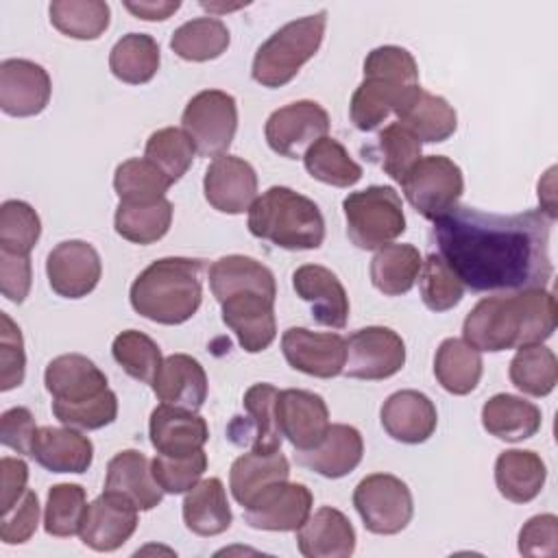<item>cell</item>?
<instances>
[{
	"label": "cell",
	"instance_id": "1",
	"mask_svg": "<svg viewBox=\"0 0 558 558\" xmlns=\"http://www.w3.org/2000/svg\"><path fill=\"white\" fill-rule=\"evenodd\" d=\"M551 222L541 209L490 214L456 205L434 220L432 240L464 288L508 294L549 283Z\"/></svg>",
	"mask_w": 558,
	"mask_h": 558
},
{
	"label": "cell",
	"instance_id": "2",
	"mask_svg": "<svg viewBox=\"0 0 558 558\" xmlns=\"http://www.w3.org/2000/svg\"><path fill=\"white\" fill-rule=\"evenodd\" d=\"M556 329V299L545 288L495 294L475 303L462 340L477 351H506L545 342Z\"/></svg>",
	"mask_w": 558,
	"mask_h": 558
},
{
	"label": "cell",
	"instance_id": "3",
	"mask_svg": "<svg viewBox=\"0 0 558 558\" xmlns=\"http://www.w3.org/2000/svg\"><path fill=\"white\" fill-rule=\"evenodd\" d=\"M201 270V259H155L131 283V307L159 325H181L190 320L203 301Z\"/></svg>",
	"mask_w": 558,
	"mask_h": 558
},
{
	"label": "cell",
	"instance_id": "4",
	"mask_svg": "<svg viewBox=\"0 0 558 558\" xmlns=\"http://www.w3.org/2000/svg\"><path fill=\"white\" fill-rule=\"evenodd\" d=\"M248 231L286 251H314L325 240V218L312 198L272 185L251 205Z\"/></svg>",
	"mask_w": 558,
	"mask_h": 558
},
{
	"label": "cell",
	"instance_id": "5",
	"mask_svg": "<svg viewBox=\"0 0 558 558\" xmlns=\"http://www.w3.org/2000/svg\"><path fill=\"white\" fill-rule=\"evenodd\" d=\"M327 26V11L292 20L277 28L255 52L251 76L264 87L288 85L318 52Z\"/></svg>",
	"mask_w": 558,
	"mask_h": 558
},
{
	"label": "cell",
	"instance_id": "6",
	"mask_svg": "<svg viewBox=\"0 0 558 558\" xmlns=\"http://www.w3.org/2000/svg\"><path fill=\"white\" fill-rule=\"evenodd\" d=\"M349 240L364 251H375L405 231L401 196L390 185H368L342 201Z\"/></svg>",
	"mask_w": 558,
	"mask_h": 558
},
{
	"label": "cell",
	"instance_id": "7",
	"mask_svg": "<svg viewBox=\"0 0 558 558\" xmlns=\"http://www.w3.org/2000/svg\"><path fill=\"white\" fill-rule=\"evenodd\" d=\"M181 126L201 157H220L238 131V102L222 89H203L181 113Z\"/></svg>",
	"mask_w": 558,
	"mask_h": 558
},
{
	"label": "cell",
	"instance_id": "8",
	"mask_svg": "<svg viewBox=\"0 0 558 558\" xmlns=\"http://www.w3.org/2000/svg\"><path fill=\"white\" fill-rule=\"evenodd\" d=\"M408 203L427 220H436L451 211L462 192L464 177L460 166L445 155L421 157L401 181Z\"/></svg>",
	"mask_w": 558,
	"mask_h": 558
},
{
	"label": "cell",
	"instance_id": "9",
	"mask_svg": "<svg viewBox=\"0 0 558 558\" xmlns=\"http://www.w3.org/2000/svg\"><path fill=\"white\" fill-rule=\"evenodd\" d=\"M353 506L373 534H399L414 514V501L408 484L390 473H373L360 480L353 490Z\"/></svg>",
	"mask_w": 558,
	"mask_h": 558
},
{
	"label": "cell",
	"instance_id": "10",
	"mask_svg": "<svg viewBox=\"0 0 558 558\" xmlns=\"http://www.w3.org/2000/svg\"><path fill=\"white\" fill-rule=\"evenodd\" d=\"M405 364V344L390 327H362L347 340L342 373L353 379L379 381L397 375Z\"/></svg>",
	"mask_w": 558,
	"mask_h": 558
},
{
	"label": "cell",
	"instance_id": "11",
	"mask_svg": "<svg viewBox=\"0 0 558 558\" xmlns=\"http://www.w3.org/2000/svg\"><path fill=\"white\" fill-rule=\"evenodd\" d=\"M327 131L329 116L314 100H296L272 111L264 129L270 150L288 159L305 155V150L325 137Z\"/></svg>",
	"mask_w": 558,
	"mask_h": 558
},
{
	"label": "cell",
	"instance_id": "12",
	"mask_svg": "<svg viewBox=\"0 0 558 558\" xmlns=\"http://www.w3.org/2000/svg\"><path fill=\"white\" fill-rule=\"evenodd\" d=\"M275 418L281 436L288 438L296 451L314 449L331 425L325 399L301 388L279 390L275 401Z\"/></svg>",
	"mask_w": 558,
	"mask_h": 558
},
{
	"label": "cell",
	"instance_id": "13",
	"mask_svg": "<svg viewBox=\"0 0 558 558\" xmlns=\"http://www.w3.org/2000/svg\"><path fill=\"white\" fill-rule=\"evenodd\" d=\"M46 275L52 292L59 296L83 299L100 281V255L83 240L59 242L46 257Z\"/></svg>",
	"mask_w": 558,
	"mask_h": 558
},
{
	"label": "cell",
	"instance_id": "14",
	"mask_svg": "<svg viewBox=\"0 0 558 558\" xmlns=\"http://www.w3.org/2000/svg\"><path fill=\"white\" fill-rule=\"evenodd\" d=\"M286 362L305 375L331 379L347 362V340L340 333H318L305 327H290L281 336Z\"/></svg>",
	"mask_w": 558,
	"mask_h": 558
},
{
	"label": "cell",
	"instance_id": "15",
	"mask_svg": "<svg viewBox=\"0 0 558 558\" xmlns=\"http://www.w3.org/2000/svg\"><path fill=\"white\" fill-rule=\"evenodd\" d=\"M207 203L222 214H244L257 198L255 168L235 155L216 157L203 177Z\"/></svg>",
	"mask_w": 558,
	"mask_h": 558
},
{
	"label": "cell",
	"instance_id": "16",
	"mask_svg": "<svg viewBox=\"0 0 558 558\" xmlns=\"http://www.w3.org/2000/svg\"><path fill=\"white\" fill-rule=\"evenodd\" d=\"M277 395L279 390L272 384H253L242 399L244 416H233L227 438L251 451H279L283 436L275 418Z\"/></svg>",
	"mask_w": 558,
	"mask_h": 558
},
{
	"label": "cell",
	"instance_id": "17",
	"mask_svg": "<svg viewBox=\"0 0 558 558\" xmlns=\"http://www.w3.org/2000/svg\"><path fill=\"white\" fill-rule=\"evenodd\" d=\"M314 497L305 484L279 482L264 490L248 508L244 519L255 530L296 532L312 514Z\"/></svg>",
	"mask_w": 558,
	"mask_h": 558
},
{
	"label": "cell",
	"instance_id": "18",
	"mask_svg": "<svg viewBox=\"0 0 558 558\" xmlns=\"http://www.w3.org/2000/svg\"><path fill=\"white\" fill-rule=\"evenodd\" d=\"M52 83L48 72L28 59L0 63V109L13 118H31L50 102Z\"/></svg>",
	"mask_w": 558,
	"mask_h": 558
},
{
	"label": "cell",
	"instance_id": "19",
	"mask_svg": "<svg viewBox=\"0 0 558 558\" xmlns=\"http://www.w3.org/2000/svg\"><path fill=\"white\" fill-rule=\"evenodd\" d=\"M44 384L52 405L87 403L111 390L105 373L81 353H63L50 360L44 371Z\"/></svg>",
	"mask_w": 558,
	"mask_h": 558
},
{
	"label": "cell",
	"instance_id": "20",
	"mask_svg": "<svg viewBox=\"0 0 558 558\" xmlns=\"http://www.w3.org/2000/svg\"><path fill=\"white\" fill-rule=\"evenodd\" d=\"M222 323L238 336L246 353L266 351L277 336L275 299L259 292H240L220 303Z\"/></svg>",
	"mask_w": 558,
	"mask_h": 558
},
{
	"label": "cell",
	"instance_id": "21",
	"mask_svg": "<svg viewBox=\"0 0 558 558\" xmlns=\"http://www.w3.org/2000/svg\"><path fill=\"white\" fill-rule=\"evenodd\" d=\"M399 124L405 126L421 144L449 140L458 129L456 109L436 94L425 92L421 85L408 87L392 111Z\"/></svg>",
	"mask_w": 558,
	"mask_h": 558
},
{
	"label": "cell",
	"instance_id": "22",
	"mask_svg": "<svg viewBox=\"0 0 558 558\" xmlns=\"http://www.w3.org/2000/svg\"><path fill=\"white\" fill-rule=\"evenodd\" d=\"M137 508L126 499L102 493L85 512L81 525V541L94 551H113L122 547L137 527Z\"/></svg>",
	"mask_w": 558,
	"mask_h": 558
},
{
	"label": "cell",
	"instance_id": "23",
	"mask_svg": "<svg viewBox=\"0 0 558 558\" xmlns=\"http://www.w3.org/2000/svg\"><path fill=\"white\" fill-rule=\"evenodd\" d=\"M292 288L310 310L312 318L331 329H342L349 318V296L340 279L325 266L303 264L292 272Z\"/></svg>",
	"mask_w": 558,
	"mask_h": 558
},
{
	"label": "cell",
	"instance_id": "24",
	"mask_svg": "<svg viewBox=\"0 0 558 558\" xmlns=\"http://www.w3.org/2000/svg\"><path fill=\"white\" fill-rule=\"evenodd\" d=\"M386 434L405 445L425 442L438 425V412L434 401L418 390L392 392L379 412Z\"/></svg>",
	"mask_w": 558,
	"mask_h": 558
},
{
	"label": "cell",
	"instance_id": "25",
	"mask_svg": "<svg viewBox=\"0 0 558 558\" xmlns=\"http://www.w3.org/2000/svg\"><path fill=\"white\" fill-rule=\"evenodd\" d=\"M150 445L163 456H187L205 447L209 440L207 421L192 412L159 403L148 421Z\"/></svg>",
	"mask_w": 558,
	"mask_h": 558
},
{
	"label": "cell",
	"instance_id": "26",
	"mask_svg": "<svg viewBox=\"0 0 558 558\" xmlns=\"http://www.w3.org/2000/svg\"><path fill=\"white\" fill-rule=\"evenodd\" d=\"M150 386L161 403L181 410L196 412L207 399V373L201 362L187 353L163 357Z\"/></svg>",
	"mask_w": 558,
	"mask_h": 558
},
{
	"label": "cell",
	"instance_id": "27",
	"mask_svg": "<svg viewBox=\"0 0 558 558\" xmlns=\"http://www.w3.org/2000/svg\"><path fill=\"white\" fill-rule=\"evenodd\" d=\"M105 493L126 499L137 510H153L163 499V490L153 477L150 460L137 449L118 451L109 460Z\"/></svg>",
	"mask_w": 558,
	"mask_h": 558
},
{
	"label": "cell",
	"instance_id": "28",
	"mask_svg": "<svg viewBox=\"0 0 558 558\" xmlns=\"http://www.w3.org/2000/svg\"><path fill=\"white\" fill-rule=\"evenodd\" d=\"M364 453L362 434L353 425L333 423L329 425L325 438L307 451H296L294 458L301 466L329 477L338 480L349 475L360 462Z\"/></svg>",
	"mask_w": 558,
	"mask_h": 558
},
{
	"label": "cell",
	"instance_id": "29",
	"mask_svg": "<svg viewBox=\"0 0 558 558\" xmlns=\"http://www.w3.org/2000/svg\"><path fill=\"white\" fill-rule=\"evenodd\" d=\"M296 545L305 558H347L355 551V530L344 512L323 506L296 530Z\"/></svg>",
	"mask_w": 558,
	"mask_h": 558
},
{
	"label": "cell",
	"instance_id": "30",
	"mask_svg": "<svg viewBox=\"0 0 558 558\" xmlns=\"http://www.w3.org/2000/svg\"><path fill=\"white\" fill-rule=\"evenodd\" d=\"M31 458L50 473H85L94 460V445L74 427H39Z\"/></svg>",
	"mask_w": 558,
	"mask_h": 558
},
{
	"label": "cell",
	"instance_id": "31",
	"mask_svg": "<svg viewBox=\"0 0 558 558\" xmlns=\"http://www.w3.org/2000/svg\"><path fill=\"white\" fill-rule=\"evenodd\" d=\"M290 477L288 458L279 451H248L233 460L229 471V488L233 499L248 508L272 484Z\"/></svg>",
	"mask_w": 558,
	"mask_h": 558
},
{
	"label": "cell",
	"instance_id": "32",
	"mask_svg": "<svg viewBox=\"0 0 558 558\" xmlns=\"http://www.w3.org/2000/svg\"><path fill=\"white\" fill-rule=\"evenodd\" d=\"M209 288L218 303L240 292H259L277 296V283L270 268L246 255H225L209 266Z\"/></svg>",
	"mask_w": 558,
	"mask_h": 558
},
{
	"label": "cell",
	"instance_id": "33",
	"mask_svg": "<svg viewBox=\"0 0 558 558\" xmlns=\"http://www.w3.org/2000/svg\"><path fill=\"white\" fill-rule=\"evenodd\" d=\"M545 480L547 466L543 458L530 449H508L495 460L497 490L512 504H527L536 499Z\"/></svg>",
	"mask_w": 558,
	"mask_h": 558
},
{
	"label": "cell",
	"instance_id": "34",
	"mask_svg": "<svg viewBox=\"0 0 558 558\" xmlns=\"http://www.w3.org/2000/svg\"><path fill=\"white\" fill-rule=\"evenodd\" d=\"M543 416L538 405L532 401L499 392L493 395L484 405H482V425L484 429L506 442H519L525 438H532L541 429Z\"/></svg>",
	"mask_w": 558,
	"mask_h": 558
},
{
	"label": "cell",
	"instance_id": "35",
	"mask_svg": "<svg viewBox=\"0 0 558 558\" xmlns=\"http://www.w3.org/2000/svg\"><path fill=\"white\" fill-rule=\"evenodd\" d=\"M231 521L227 490L218 477L201 480L185 493L183 523L196 536H218L231 527Z\"/></svg>",
	"mask_w": 558,
	"mask_h": 558
},
{
	"label": "cell",
	"instance_id": "36",
	"mask_svg": "<svg viewBox=\"0 0 558 558\" xmlns=\"http://www.w3.org/2000/svg\"><path fill=\"white\" fill-rule=\"evenodd\" d=\"M484 362L475 347L462 338H447L440 342L434 357V375L438 384L451 395H469L482 379Z\"/></svg>",
	"mask_w": 558,
	"mask_h": 558
},
{
	"label": "cell",
	"instance_id": "37",
	"mask_svg": "<svg viewBox=\"0 0 558 558\" xmlns=\"http://www.w3.org/2000/svg\"><path fill=\"white\" fill-rule=\"evenodd\" d=\"M423 257L414 244H386L371 259V281L386 296L412 290L418 279Z\"/></svg>",
	"mask_w": 558,
	"mask_h": 558
},
{
	"label": "cell",
	"instance_id": "38",
	"mask_svg": "<svg viewBox=\"0 0 558 558\" xmlns=\"http://www.w3.org/2000/svg\"><path fill=\"white\" fill-rule=\"evenodd\" d=\"M159 44L146 33H126L109 52L111 74L129 85L148 83L159 70Z\"/></svg>",
	"mask_w": 558,
	"mask_h": 558
},
{
	"label": "cell",
	"instance_id": "39",
	"mask_svg": "<svg viewBox=\"0 0 558 558\" xmlns=\"http://www.w3.org/2000/svg\"><path fill=\"white\" fill-rule=\"evenodd\" d=\"M172 203L159 198L155 203H118L113 227L116 233L133 244H153L161 240L172 225Z\"/></svg>",
	"mask_w": 558,
	"mask_h": 558
},
{
	"label": "cell",
	"instance_id": "40",
	"mask_svg": "<svg viewBox=\"0 0 558 558\" xmlns=\"http://www.w3.org/2000/svg\"><path fill=\"white\" fill-rule=\"evenodd\" d=\"M231 35L222 20L218 17H194L181 24L172 37L170 48L177 57L185 61H211L218 59L229 48Z\"/></svg>",
	"mask_w": 558,
	"mask_h": 558
},
{
	"label": "cell",
	"instance_id": "41",
	"mask_svg": "<svg viewBox=\"0 0 558 558\" xmlns=\"http://www.w3.org/2000/svg\"><path fill=\"white\" fill-rule=\"evenodd\" d=\"M50 24L72 39H98L111 20V9L102 0H54L48 7Z\"/></svg>",
	"mask_w": 558,
	"mask_h": 558
},
{
	"label": "cell",
	"instance_id": "42",
	"mask_svg": "<svg viewBox=\"0 0 558 558\" xmlns=\"http://www.w3.org/2000/svg\"><path fill=\"white\" fill-rule=\"evenodd\" d=\"M303 163L312 179L333 187H351L362 179V166L355 163L347 148L329 135L305 150Z\"/></svg>",
	"mask_w": 558,
	"mask_h": 558
},
{
	"label": "cell",
	"instance_id": "43",
	"mask_svg": "<svg viewBox=\"0 0 558 558\" xmlns=\"http://www.w3.org/2000/svg\"><path fill=\"white\" fill-rule=\"evenodd\" d=\"M510 381L530 397H547L558 384V362L551 349L527 344L510 360Z\"/></svg>",
	"mask_w": 558,
	"mask_h": 558
},
{
	"label": "cell",
	"instance_id": "44",
	"mask_svg": "<svg viewBox=\"0 0 558 558\" xmlns=\"http://www.w3.org/2000/svg\"><path fill=\"white\" fill-rule=\"evenodd\" d=\"M405 89L408 87L381 78H364L349 102V116L353 126L357 131H375L395 111V105Z\"/></svg>",
	"mask_w": 558,
	"mask_h": 558
},
{
	"label": "cell",
	"instance_id": "45",
	"mask_svg": "<svg viewBox=\"0 0 558 558\" xmlns=\"http://www.w3.org/2000/svg\"><path fill=\"white\" fill-rule=\"evenodd\" d=\"M170 185L172 181L146 157L122 161L113 174V190L120 203H155L159 198H166Z\"/></svg>",
	"mask_w": 558,
	"mask_h": 558
},
{
	"label": "cell",
	"instance_id": "46",
	"mask_svg": "<svg viewBox=\"0 0 558 558\" xmlns=\"http://www.w3.org/2000/svg\"><path fill=\"white\" fill-rule=\"evenodd\" d=\"M421 142L399 122L388 124L379 131L375 146L366 148L371 159H377L381 170L395 179L397 183L403 181L408 170L421 159Z\"/></svg>",
	"mask_w": 558,
	"mask_h": 558
},
{
	"label": "cell",
	"instance_id": "47",
	"mask_svg": "<svg viewBox=\"0 0 558 558\" xmlns=\"http://www.w3.org/2000/svg\"><path fill=\"white\" fill-rule=\"evenodd\" d=\"M87 497L81 484H54L48 490L46 510H44V530L50 536H74L81 532L85 512H87Z\"/></svg>",
	"mask_w": 558,
	"mask_h": 558
},
{
	"label": "cell",
	"instance_id": "48",
	"mask_svg": "<svg viewBox=\"0 0 558 558\" xmlns=\"http://www.w3.org/2000/svg\"><path fill=\"white\" fill-rule=\"evenodd\" d=\"M196 148L183 129L166 126L146 140L144 157L155 163L172 183H177L192 166Z\"/></svg>",
	"mask_w": 558,
	"mask_h": 558
},
{
	"label": "cell",
	"instance_id": "49",
	"mask_svg": "<svg viewBox=\"0 0 558 558\" xmlns=\"http://www.w3.org/2000/svg\"><path fill=\"white\" fill-rule=\"evenodd\" d=\"M111 353H113V360L124 368L126 375H131L137 381H144V384H153V379L163 362L159 344L150 336H146L137 329H126V331L118 333L113 338Z\"/></svg>",
	"mask_w": 558,
	"mask_h": 558
},
{
	"label": "cell",
	"instance_id": "50",
	"mask_svg": "<svg viewBox=\"0 0 558 558\" xmlns=\"http://www.w3.org/2000/svg\"><path fill=\"white\" fill-rule=\"evenodd\" d=\"M421 301L432 312H447L462 301L464 286L438 253L423 259L418 272Z\"/></svg>",
	"mask_w": 558,
	"mask_h": 558
},
{
	"label": "cell",
	"instance_id": "51",
	"mask_svg": "<svg viewBox=\"0 0 558 558\" xmlns=\"http://www.w3.org/2000/svg\"><path fill=\"white\" fill-rule=\"evenodd\" d=\"M41 235L37 211L24 201H4L0 207V251L28 255Z\"/></svg>",
	"mask_w": 558,
	"mask_h": 558
},
{
	"label": "cell",
	"instance_id": "52",
	"mask_svg": "<svg viewBox=\"0 0 558 558\" xmlns=\"http://www.w3.org/2000/svg\"><path fill=\"white\" fill-rule=\"evenodd\" d=\"M207 469V453L203 449L187 456H163L157 453L150 460V471L155 482L163 493L181 495L196 486Z\"/></svg>",
	"mask_w": 558,
	"mask_h": 558
},
{
	"label": "cell",
	"instance_id": "53",
	"mask_svg": "<svg viewBox=\"0 0 558 558\" xmlns=\"http://www.w3.org/2000/svg\"><path fill=\"white\" fill-rule=\"evenodd\" d=\"M364 78H381L401 87L418 85V63L401 46L373 48L364 59Z\"/></svg>",
	"mask_w": 558,
	"mask_h": 558
},
{
	"label": "cell",
	"instance_id": "54",
	"mask_svg": "<svg viewBox=\"0 0 558 558\" xmlns=\"http://www.w3.org/2000/svg\"><path fill=\"white\" fill-rule=\"evenodd\" d=\"M26 371L24 338L20 327L7 312H0V390H13L22 386Z\"/></svg>",
	"mask_w": 558,
	"mask_h": 558
},
{
	"label": "cell",
	"instance_id": "55",
	"mask_svg": "<svg viewBox=\"0 0 558 558\" xmlns=\"http://www.w3.org/2000/svg\"><path fill=\"white\" fill-rule=\"evenodd\" d=\"M52 414L59 423L74 427V429H100L111 425L118 416V397L113 390L107 395L78 403V405H52Z\"/></svg>",
	"mask_w": 558,
	"mask_h": 558
},
{
	"label": "cell",
	"instance_id": "56",
	"mask_svg": "<svg viewBox=\"0 0 558 558\" xmlns=\"http://www.w3.org/2000/svg\"><path fill=\"white\" fill-rule=\"evenodd\" d=\"M39 523V499L35 490H28L2 512L0 521V538L7 545H22L26 543Z\"/></svg>",
	"mask_w": 558,
	"mask_h": 558
},
{
	"label": "cell",
	"instance_id": "57",
	"mask_svg": "<svg viewBox=\"0 0 558 558\" xmlns=\"http://www.w3.org/2000/svg\"><path fill=\"white\" fill-rule=\"evenodd\" d=\"M558 551V519L556 514H536L519 530V554L523 556H556Z\"/></svg>",
	"mask_w": 558,
	"mask_h": 558
},
{
	"label": "cell",
	"instance_id": "58",
	"mask_svg": "<svg viewBox=\"0 0 558 558\" xmlns=\"http://www.w3.org/2000/svg\"><path fill=\"white\" fill-rule=\"evenodd\" d=\"M39 427L28 408H11L0 418V440L20 456H31Z\"/></svg>",
	"mask_w": 558,
	"mask_h": 558
},
{
	"label": "cell",
	"instance_id": "59",
	"mask_svg": "<svg viewBox=\"0 0 558 558\" xmlns=\"http://www.w3.org/2000/svg\"><path fill=\"white\" fill-rule=\"evenodd\" d=\"M33 270L28 255L0 251V290L13 303H24L31 292Z\"/></svg>",
	"mask_w": 558,
	"mask_h": 558
},
{
	"label": "cell",
	"instance_id": "60",
	"mask_svg": "<svg viewBox=\"0 0 558 558\" xmlns=\"http://www.w3.org/2000/svg\"><path fill=\"white\" fill-rule=\"evenodd\" d=\"M0 475H2V493H0V506L2 512L9 510L24 493L28 482V464L22 458L4 456L0 460Z\"/></svg>",
	"mask_w": 558,
	"mask_h": 558
},
{
	"label": "cell",
	"instance_id": "61",
	"mask_svg": "<svg viewBox=\"0 0 558 558\" xmlns=\"http://www.w3.org/2000/svg\"><path fill=\"white\" fill-rule=\"evenodd\" d=\"M181 7L179 0H150V2H124V9L131 11L140 20H168L172 13H177Z\"/></svg>",
	"mask_w": 558,
	"mask_h": 558
},
{
	"label": "cell",
	"instance_id": "62",
	"mask_svg": "<svg viewBox=\"0 0 558 558\" xmlns=\"http://www.w3.org/2000/svg\"><path fill=\"white\" fill-rule=\"evenodd\" d=\"M554 172L556 168H549L545 179L538 181V201H541V211L549 218L556 220V194H554Z\"/></svg>",
	"mask_w": 558,
	"mask_h": 558
}]
</instances>
